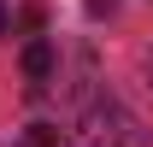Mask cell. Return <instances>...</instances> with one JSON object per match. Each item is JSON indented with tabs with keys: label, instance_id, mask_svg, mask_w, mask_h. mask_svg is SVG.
Segmentation results:
<instances>
[{
	"label": "cell",
	"instance_id": "4",
	"mask_svg": "<svg viewBox=\"0 0 153 147\" xmlns=\"http://www.w3.org/2000/svg\"><path fill=\"white\" fill-rule=\"evenodd\" d=\"M147 71H153V65H147Z\"/></svg>",
	"mask_w": 153,
	"mask_h": 147
},
{
	"label": "cell",
	"instance_id": "3",
	"mask_svg": "<svg viewBox=\"0 0 153 147\" xmlns=\"http://www.w3.org/2000/svg\"><path fill=\"white\" fill-rule=\"evenodd\" d=\"M0 36H6V6H0Z\"/></svg>",
	"mask_w": 153,
	"mask_h": 147
},
{
	"label": "cell",
	"instance_id": "1",
	"mask_svg": "<svg viewBox=\"0 0 153 147\" xmlns=\"http://www.w3.org/2000/svg\"><path fill=\"white\" fill-rule=\"evenodd\" d=\"M53 65H59V53H53V41H47V36H36L30 47H24V76H30L36 88L53 76Z\"/></svg>",
	"mask_w": 153,
	"mask_h": 147
},
{
	"label": "cell",
	"instance_id": "2",
	"mask_svg": "<svg viewBox=\"0 0 153 147\" xmlns=\"http://www.w3.org/2000/svg\"><path fill=\"white\" fill-rule=\"evenodd\" d=\"M59 135H53V124H30V147H53Z\"/></svg>",
	"mask_w": 153,
	"mask_h": 147
}]
</instances>
